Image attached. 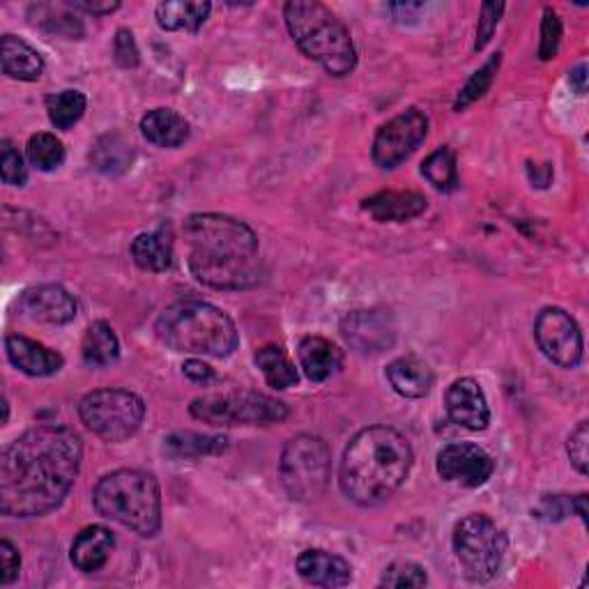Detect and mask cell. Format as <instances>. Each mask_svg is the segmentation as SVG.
Here are the masks:
<instances>
[{
  "label": "cell",
  "instance_id": "obj_1",
  "mask_svg": "<svg viewBox=\"0 0 589 589\" xmlns=\"http://www.w3.org/2000/svg\"><path fill=\"white\" fill-rule=\"evenodd\" d=\"M84 442L69 426L42 424L19 435L0 458V509L10 519L54 511L77 481Z\"/></svg>",
  "mask_w": 589,
  "mask_h": 589
},
{
  "label": "cell",
  "instance_id": "obj_2",
  "mask_svg": "<svg viewBox=\"0 0 589 589\" xmlns=\"http://www.w3.org/2000/svg\"><path fill=\"white\" fill-rule=\"evenodd\" d=\"M189 269L214 290H247L263 277L258 235L226 214H191L185 221Z\"/></svg>",
  "mask_w": 589,
  "mask_h": 589
},
{
  "label": "cell",
  "instance_id": "obj_3",
  "mask_svg": "<svg viewBox=\"0 0 589 589\" xmlns=\"http://www.w3.org/2000/svg\"><path fill=\"white\" fill-rule=\"evenodd\" d=\"M412 468L410 442L389 426L359 431L341 460V490L359 507L387 502L403 486Z\"/></svg>",
  "mask_w": 589,
  "mask_h": 589
},
{
  "label": "cell",
  "instance_id": "obj_4",
  "mask_svg": "<svg viewBox=\"0 0 589 589\" xmlns=\"http://www.w3.org/2000/svg\"><path fill=\"white\" fill-rule=\"evenodd\" d=\"M155 330L159 341L176 353L229 357L240 343L231 318L201 300H182L166 307Z\"/></svg>",
  "mask_w": 589,
  "mask_h": 589
},
{
  "label": "cell",
  "instance_id": "obj_5",
  "mask_svg": "<svg viewBox=\"0 0 589 589\" xmlns=\"http://www.w3.org/2000/svg\"><path fill=\"white\" fill-rule=\"evenodd\" d=\"M286 26L302 48V54L323 65L332 77H346L357 65V52L351 31L323 3H304L294 0L284 8Z\"/></svg>",
  "mask_w": 589,
  "mask_h": 589
},
{
  "label": "cell",
  "instance_id": "obj_6",
  "mask_svg": "<svg viewBox=\"0 0 589 589\" xmlns=\"http://www.w3.org/2000/svg\"><path fill=\"white\" fill-rule=\"evenodd\" d=\"M92 502L104 519L141 536H155L162 530V490L157 479L143 470L107 475L95 486Z\"/></svg>",
  "mask_w": 589,
  "mask_h": 589
},
{
  "label": "cell",
  "instance_id": "obj_7",
  "mask_svg": "<svg viewBox=\"0 0 589 589\" xmlns=\"http://www.w3.org/2000/svg\"><path fill=\"white\" fill-rule=\"evenodd\" d=\"M281 484L294 502H313L325 493L332 473V452L323 437L298 435L281 454Z\"/></svg>",
  "mask_w": 589,
  "mask_h": 589
},
{
  "label": "cell",
  "instance_id": "obj_8",
  "mask_svg": "<svg viewBox=\"0 0 589 589\" xmlns=\"http://www.w3.org/2000/svg\"><path fill=\"white\" fill-rule=\"evenodd\" d=\"M507 534L486 513H470L454 530V553L465 578L488 582L496 578L507 553Z\"/></svg>",
  "mask_w": 589,
  "mask_h": 589
},
{
  "label": "cell",
  "instance_id": "obj_9",
  "mask_svg": "<svg viewBox=\"0 0 589 589\" xmlns=\"http://www.w3.org/2000/svg\"><path fill=\"white\" fill-rule=\"evenodd\" d=\"M189 412L193 420L210 426H265L284 422L288 405L258 391H233L196 399Z\"/></svg>",
  "mask_w": 589,
  "mask_h": 589
},
{
  "label": "cell",
  "instance_id": "obj_10",
  "mask_svg": "<svg viewBox=\"0 0 589 589\" xmlns=\"http://www.w3.org/2000/svg\"><path fill=\"white\" fill-rule=\"evenodd\" d=\"M81 422L107 442H125L143 424L145 403L127 389H97L79 405Z\"/></svg>",
  "mask_w": 589,
  "mask_h": 589
},
{
  "label": "cell",
  "instance_id": "obj_11",
  "mask_svg": "<svg viewBox=\"0 0 589 589\" xmlns=\"http://www.w3.org/2000/svg\"><path fill=\"white\" fill-rule=\"evenodd\" d=\"M534 338L542 353L562 368H576L582 359V334L574 318L557 307H548L536 315Z\"/></svg>",
  "mask_w": 589,
  "mask_h": 589
},
{
  "label": "cell",
  "instance_id": "obj_12",
  "mask_svg": "<svg viewBox=\"0 0 589 589\" xmlns=\"http://www.w3.org/2000/svg\"><path fill=\"white\" fill-rule=\"evenodd\" d=\"M426 134L429 118L420 109H408L378 130L374 141V162L380 168H397L422 145Z\"/></svg>",
  "mask_w": 589,
  "mask_h": 589
},
{
  "label": "cell",
  "instance_id": "obj_13",
  "mask_svg": "<svg viewBox=\"0 0 589 589\" xmlns=\"http://www.w3.org/2000/svg\"><path fill=\"white\" fill-rule=\"evenodd\" d=\"M397 321L387 309L353 311L341 323V334L362 355H380L397 343Z\"/></svg>",
  "mask_w": 589,
  "mask_h": 589
},
{
  "label": "cell",
  "instance_id": "obj_14",
  "mask_svg": "<svg viewBox=\"0 0 589 589\" xmlns=\"http://www.w3.org/2000/svg\"><path fill=\"white\" fill-rule=\"evenodd\" d=\"M496 463L473 442H452L437 454V475L465 488H479L493 477Z\"/></svg>",
  "mask_w": 589,
  "mask_h": 589
},
{
  "label": "cell",
  "instance_id": "obj_15",
  "mask_svg": "<svg viewBox=\"0 0 589 589\" xmlns=\"http://www.w3.org/2000/svg\"><path fill=\"white\" fill-rule=\"evenodd\" d=\"M21 311L26 313L33 321L48 323V325H67L77 318V300L71 294L58 286V284H44L29 288L21 294L19 302Z\"/></svg>",
  "mask_w": 589,
  "mask_h": 589
},
{
  "label": "cell",
  "instance_id": "obj_16",
  "mask_svg": "<svg viewBox=\"0 0 589 589\" xmlns=\"http://www.w3.org/2000/svg\"><path fill=\"white\" fill-rule=\"evenodd\" d=\"M449 420L468 431H484L490 422V410L484 389L473 378H460L452 382L445 397Z\"/></svg>",
  "mask_w": 589,
  "mask_h": 589
},
{
  "label": "cell",
  "instance_id": "obj_17",
  "mask_svg": "<svg viewBox=\"0 0 589 589\" xmlns=\"http://www.w3.org/2000/svg\"><path fill=\"white\" fill-rule=\"evenodd\" d=\"M5 353L12 366H16L21 374L33 376V378L56 376L65 364V359L56 351L46 348L40 341L19 336V334H10L5 338Z\"/></svg>",
  "mask_w": 589,
  "mask_h": 589
},
{
  "label": "cell",
  "instance_id": "obj_18",
  "mask_svg": "<svg viewBox=\"0 0 589 589\" xmlns=\"http://www.w3.org/2000/svg\"><path fill=\"white\" fill-rule=\"evenodd\" d=\"M298 574L315 587H327V589H336V587H346L353 578V569L351 564L327 551H304L298 557Z\"/></svg>",
  "mask_w": 589,
  "mask_h": 589
},
{
  "label": "cell",
  "instance_id": "obj_19",
  "mask_svg": "<svg viewBox=\"0 0 589 589\" xmlns=\"http://www.w3.org/2000/svg\"><path fill=\"white\" fill-rule=\"evenodd\" d=\"M115 548V536L104 525L81 530L71 544V564L84 574L100 571Z\"/></svg>",
  "mask_w": 589,
  "mask_h": 589
},
{
  "label": "cell",
  "instance_id": "obj_20",
  "mask_svg": "<svg viewBox=\"0 0 589 589\" xmlns=\"http://www.w3.org/2000/svg\"><path fill=\"white\" fill-rule=\"evenodd\" d=\"M362 208L382 224H403L426 212V199L416 191H380L366 199Z\"/></svg>",
  "mask_w": 589,
  "mask_h": 589
},
{
  "label": "cell",
  "instance_id": "obj_21",
  "mask_svg": "<svg viewBox=\"0 0 589 589\" xmlns=\"http://www.w3.org/2000/svg\"><path fill=\"white\" fill-rule=\"evenodd\" d=\"M387 380L405 399H424L433 387L431 366L416 355H405L387 366Z\"/></svg>",
  "mask_w": 589,
  "mask_h": 589
},
{
  "label": "cell",
  "instance_id": "obj_22",
  "mask_svg": "<svg viewBox=\"0 0 589 589\" xmlns=\"http://www.w3.org/2000/svg\"><path fill=\"white\" fill-rule=\"evenodd\" d=\"M300 364L311 382L330 380L343 366V353L323 336H307L300 341Z\"/></svg>",
  "mask_w": 589,
  "mask_h": 589
},
{
  "label": "cell",
  "instance_id": "obj_23",
  "mask_svg": "<svg viewBox=\"0 0 589 589\" xmlns=\"http://www.w3.org/2000/svg\"><path fill=\"white\" fill-rule=\"evenodd\" d=\"M0 60H3V71L19 81H37L44 71V58L40 52L14 35H3L0 42Z\"/></svg>",
  "mask_w": 589,
  "mask_h": 589
},
{
  "label": "cell",
  "instance_id": "obj_24",
  "mask_svg": "<svg viewBox=\"0 0 589 589\" xmlns=\"http://www.w3.org/2000/svg\"><path fill=\"white\" fill-rule=\"evenodd\" d=\"M132 258L145 273H166L174 263V235L168 229L141 233L132 242Z\"/></svg>",
  "mask_w": 589,
  "mask_h": 589
},
{
  "label": "cell",
  "instance_id": "obj_25",
  "mask_svg": "<svg viewBox=\"0 0 589 589\" xmlns=\"http://www.w3.org/2000/svg\"><path fill=\"white\" fill-rule=\"evenodd\" d=\"M141 132L159 147H180L189 138V122L174 109H153L143 115Z\"/></svg>",
  "mask_w": 589,
  "mask_h": 589
},
{
  "label": "cell",
  "instance_id": "obj_26",
  "mask_svg": "<svg viewBox=\"0 0 589 589\" xmlns=\"http://www.w3.org/2000/svg\"><path fill=\"white\" fill-rule=\"evenodd\" d=\"M88 159L100 174L120 176L134 162V145L122 134H104L95 141Z\"/></svg>",
  "mask_w": 589,
  "mask_h": 589
},
{
  "label": "cell",
  "instance_id": "obj_27",
  "mask_svg": "<svg viewBox=\"0 0 589 589\" xmlns=\"http://www.w3.org/2000/svg\"><path fill=\"white\" fill-rule=\"evenodd\" d=\"M229 449V437L205 433H174L164 440V454L174 460H191L203 456H216Z\"/></svg>",
  "mask_w": 589,
  "mask_h": 589
},
{
  "label": "cell",
  "instance_id": "obj_28",
  "mask_svg": "<svg viewBox=\"0 0 589 589\" xmlns=\"http://www.w3.org/2000/svg\"><path fill=\"white\" fill-rule=\"evenodd\" d=\"M212 5L210 3H185V0H168L157 5V23L164 31H199Z\"/></svg>",
  "mask_w": 589,
  "mask_h": 589
},
{
  "label": "cell",
  "instance_id": "obj_29",
  "mask_svg": "<svg viewBox=\"0 0 589 589\" xmlns=\"http://www.w3.org/2000/svg\"><path fill=\"white\" fill-rule=\"evenodd\" d=\"M81 353L88 366L102 368L113 364L120 357V343L113 332V327L104 321H97L86 330L84 343H81Z\"/></svg>",
  "mask_w": 589,
  "mask_h": 589
},
{
  "label": "cell",
  "instance_id": "obj_30",
  "mask_svg": "<svg viewBox=\"0 0 589 589\" xmlns=\"http://www.w3.org/2000/svg\"><path fill=\"white\" fill-rule=\"evenodd\" d=\"M256 364L263 371L267 385L275 389H288L292 385H298L300 380L298 368H294V364L288 359L281 346H263L256 353Z\"/></svg>",
  "mask_w": 589,
  "mask_h": 589
},
{
  "label": "cell",
  "instance_id": "obj_31",
  "mask_svg": "<svg viewBox=\"0 0 589 589\" xmlns=\"http://www.w3.org/2000/svg\"><path fill=\"white\" fill-rule=\"evenodd\" d=\"M86 107H88L86 95L79 90H63L46 100L48 120H52L54 127L58 130H69L77 125L86 113Z\"/></svg>",
  "mask_w": 589,
  "mask_h": 589
},
{
  "label": "cell",
  "instance_id": "obj_32",
  "mask_svg": "<svg viewBox=\"0 0 589 589\" xmlns=\"http://www.w3.org/2000/svg\"><path fill=\"white\" fill-rule=\"evenodd\" d=\"M424 178L440 191H454L458 187V168L452 147H437L422 166Z\"/></svg>",
  "mask_w": 589,
  "mask_h": 589
},
{
  "label": "cell",
  "instance_id": "obj_33",
  "mask_svg": "<svg viewBox=\"0 0 589 589\" xmlns=\"http://www.w3.org/2000/svg\"><path fill=\"white\" fill-rule=\"evenodd\" d=\"M500 63H502V56L496 54V56L490 58L481 69H477V71L473 74L468 84H465V86L460 88V92H458V97H456V104H454V109H456L458 113L468 109L470 104H475L477 100H481V97L488 92V88L493 86L496 74H498V69H500Z\"/></svg>",
  "mask_w": 589,
  "mask_h": 589
},
{
  "label": "cell",
  "instance_id": "obj_34",
  "mask_svg": "<svg viewBox=\"0 0 589 589\" xmlns=\"http://www.w3.org/2000/svg\"><path fill=\"white\" fill-rule=\"evenodd\" d=\"M29 159L37 170H56L65 162L63 141L54 134H35L29 141Z\"/></svg>",
  "mask_w": 589,
  "mask_h": 589
},
{
  "label": "cell",
  "instance_id": "obj_35",
  "mask_svg": "<svg viewBox=\"0 0 589 589\" xmlns=\"http://www.w3.org/2000/svg\"><path fill=\"white\" fill-rule=\"evenodd\" d=\"M429 582L426 571L414 562H394L385 569L380 585L391 589H405V587H424Z\"/></svg>",
  "mask_w": 589,
  "mask_h": 589
},
{
  "label": "cell",
  "instance_id": "obj_36",
  "mask_svg": "<svg viewBox=\"0 0 589 589\" xmlns=\"http://www.w3.org/2000/svg\"><path fill=\"white\" fill-rule=\"evenodd\" d=\"M46 14L42 19V26L48 31V33H56V35H63L67 40H79L84 35V23L69 14V12H63L65 10V3L56 10V8H42Z\"/></svg>",
  "mask_w": 589,
  "mask_h": 589
},
{
  "label": "cell",
  "instance_id": "obj_37",
  "mask_svg": "<svg viewBox=\"0 0 589 589\" xmlns=\"http://www.w3.org/2000/svg\"><path fill=\"white\" fill-rule=\"evenodd\" d=\"M0 176H3V182L10 187H23L29 180L26 162H23V157L10 141H5L3 151H0Z\"/></svg>",
  "mask_w": 589,
  "mask_h": 589
},
{
  "label": "cell",
  "instance_id": "obj_38",
  "mask_svg": "<svg viewBox=\"0 0 589 589\" xmlns=\"http://www.w3.org/2000/svg\"><path fill=\"white\" fill-rule=\"evenodd\" d=\"M559 40H562V21L553 10H546L542 23V42H538V58L553 60L557 56Z\"/></svg>",
  "mask_w": 589,
  "mask_h": 589
},
{
  "label": "cell",
  "instance_id": "obj_39",
  "mask_svg": "<svg viewBox=\"0 0 589 589\" xmlns=\"http://www.w3.org/2000/svg\"><path fill=\"white\" fill-rule=\"evenodd\" d=\"M567 452H569L574 468L580 475H587V470H589V426H587V422H580L576 426V431L569 435Z\"/></svg>",
  "mask_w": 589,
  "mask_h": 589
},
{
  "label": "cell",
  "instance_id": "obj_40",
  "mask_svg": "<svg viewBox=\"0 0 589 589\" xmlns=\"http://www.w3.org/2000/svg\"><path fill=\"white\" fill-rule=\"evenodd\" d=\"M113 58L120 67L125 69H132L141 63V54H138V46H136V40H134V33L127 31V29H120L115 33V40H113Z\"/></svg>",
  "mask_w": 589,
  "mask_h": 589
},
{
  "label": "cell",
  "instance_id": "obj_41",
  "mask_svg": "<svg viewBox=\"0 0 589 589\" xmlns=\"http://www.w3.org/2000/svg\"><path fill=\"white\" fill-rule=\"evenodd\" d=\"M504 12V3H484L481 14H479V29H477V42H475V52H481V48L493 37L500 16Z\"/></svg>",
  "mask_w": 589,
  "mask_h": 589
},
{
  "label": "cell",
  "instance_id": "obj_42",
  "mask_svg": "<svg viewBox=\"0 0 589 589\" xmlns=\"http://www.w3.org/2000/svg\"><path fill=\"white\" fill-rule=\"evenodd\" d=\"M21 569L19 551L8 542H0V585H10L16 580Z\"/></svg>",
  "mask_w": 589,
  "mask_h": 589
},
{
  "label": "cell",
  "instance_id": "obj_43",
  "mask_svg": "<svg viewBox=\"0 0 589 589\" xmlns=\"http://www.w3.org/2000/svg\"><path fill=\"white\" fill-rule=\"evenodd\" d=\"M182 368H185V376H187L191 382L208 385L210 380H214L212 366H208V364L201 362V359H189V362H185Z\"/></svg>",
  "mask_w": 589,
  "mask_h": 589
},
{
  "label": "cell",
  "instance_id": "obj_44",
  "mask_svg": "<svg viewBox=\"0 0 589 589\" xmlns=\"http://www.w3.org/2000/svg\"><path fill=\"white\" fill-rule=\"evenodd\" d=\"M551 521H559L567 515L569 511L574 513V507H571V498H564V496H548L544 498V509H542Z\"/></svg>",
  "mask_w": 589,
  "mask_h": 589
},
{
  "label": "cell",
  "instance_id": "obj_45",
  "mask_svg": "<svg viewBox=\"0 0 589 589\" xmlns=\"http://www.w3.org/2000/svg\"><path fill=\"white\" fill-rule=\"evenodd\" d=\"M74 12H86V14H92V16H104V14H111L120 8V3H109V0H104V3H90V0H79V3H67Z\"/></svg>",
  "mask_w": 589,
  "mask_h": 589
},
{
  "label": "cell",
  "instance_id": "obj_46",
  "mask_svg": "<svg viewBox=\"0 0 589 589\" xmlns=\"http://www.w3.org/2000/svg\"><path fill=\"white\" fill-rule=\"evenodd\" d=\"M387 10L394 14L397 21H410V19H416V14L424 10V5L422 3H391L387 5Z\"/></svg>",
  "mask_w": 589,
  "mask_h": 589
},
{
  "label": "cell",
  "instance_id": "obj_47",
  "mask_svg": "<svg viewBox=\"0 0 589 589\" xmlns=\"http://www.w3.org/2000/svg\"><path fill=\"white\" fill-rule=\"evenodd\" d=\"M569 84H571V88H574L578 95H585V92H587V65H585V63H580L576 69H571Z\"/></svg>",
  "mask_w": 589,
  "mask_h": 589
}]
</instances>
